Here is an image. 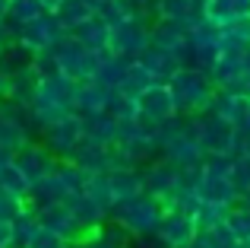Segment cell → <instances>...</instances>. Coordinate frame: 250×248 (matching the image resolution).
Returning a JSON list of instances; mask_svg holds the SVG:
<instances>
[{
	"instance_id": "obj_18",
	"label": "cell",
	"mask_w": 250,
	"mask_h": 248,
	"mask_svg": "<svg viewBox=\"0 0 250 248\" xmlns=\"http://www.w3.org/2000/svg\"><path fill=\"white\" fill-rule=\"evenodd\" d=\"M57 16V23L63 25L67 32H73V29H80L83 23H89L92 16H95V6L89 3V0H63L57 10H51Z\"/></svg>"
},
{
	"instance_id": "obj_2",
	"label": "cell",
	"mask_w": 250,
	"mask_h": 248,
	"mask_svg": "<svg viewBox=\"0 0 250 248\" xmlns=\"http://www.w3.org/2000/svg\"><path fill=\"white\" fill-rule=\"evenodd\" d=\"M162 213H165V207H162L155 198H149V194L121 200V204L111 207V220L121 223L130 236H152V232L159 229V223H162Z\"/></svg>"
},
{
	"instance_id": "obj_29",
	"label": "cell",
	"mask_w": 250,
	"mask_h": 248,
	"mask_svg": "<svg viewBox=\"0 0 250 248\" xmlns=\"http://www.w3.org/2000/svg\"><path fill=\"white\" fill-rule=\"evenodd\" d=\"M32 70H35V74L44 80V76L61 74V64H57L54 51H38V54H35V61H32Z\"/></svg>"
},
{
	"instance_id": "obj_12",
	"label": "cell",
	"mask_w": 250,
	"mask_h": 248,
	"mask_svg": "<svg viewBox=\"0 0 250 248\" xmlns=\"http://www.w3.org/2000/svg\"><path fill=\"white\" fill-rule=\"evenodd\" d=\"M67 207H70V213H73L76 226H80L85 236H92V232H95L104 220H111V213L104 210L102 204H95L89 194H70V198H67Z\"/></svg>"
},
{
	"instance_id": "obj_11",
	"label": "cell",
	"mask_w": 250,
	"mask_h": 248,
	"mask_svg": "<svg viewBox=\"0 0 250 248\" xmlns=\"http://www.w3.org/2000/svg\"><path fill=\"white\" fill-rule=\"evenodd\" d=\"M70 162H76V166L89 175L111 172V169H117V153H114V147H104V143H95V140H85L83 137L80 147L70 156Z\"/></svg>"
},
{
	"instance_id": "obj_1",
	"label": "cell",
	"mask_w": 250,
	"mask_h": 248,
	"mask_svg": "<svg viewBox=\"0 0 250 248\" xmlns=\"http://www.w3.org/2000/svg\"><path fill=\"white\" fill-rule=\"evenodd\" d=\"M76 86H80V83H73L63 74L38 80V89H35V96H32V102H29V112H32V121H35L38 134H42V127L67 118V115H73Z\"/></svg>"
},
{
	"instance_id": "obj_33",
	"label": "cell",
	"mask_w": 250,
	"mask_h": 248,
	"mask_svg": "<svg viewBox=\"0 0 250 248\" xmlns=\"http://www.w3.org/2000/svg\"><path fill=\"white\" fill-rule=\"evenodd\" d=\"M42 3H44V10H57V6H61L63 0H42Z\"/></svg>"
},
{
	"instance_id": "obj_10",
	"label": "cell",
	"mask_w": 250,
	"mask_h": 248,
	"mask_svg": "<svg viewBox=\"0 0 250 248\" xmlns=\"http://www.w3.org/2000/svg\"><path fill=\"white\" fill-rule=\"evenodd\" d=\"M159 239L165 242L168 248H187L196 236V223L187 210H177V207H168L162 213V223H159Z\"/></svg>"
},
{
	"instance_id": "obj_30",
	"label": "cell",
	"mask_w": 250,
	"mask_h": 248,
	"mask_svg": "<svg viewBox=\"0 0 250 248\" xmlns=\"http://www.w3.org/2000/svg\"><path fill=\"white\" fill-rule=\"evenodd\" d=\"M0 248H16V232H13V223H0Z\"/></svg>"
},
{
	"instance_id": "obj_24",
	"label": "cell",
	"mask_w": 250,
	"mask_h": 248,
	"mask_svg": "<svg viewBox=\"0 0 250 248\" xmlns=\"http://www.w3.org/2000/svg\"><path fill=\"white\" fill-rule=\"evenodd\" d=\"M104 112H108L114 121H133V118H140V112H136V99L117 93V89H111V93H108V105H104Z\"/></svg>"
},
{
	"instance_id": "obj_14",
	"label": "cell",
	"mask_w": 250,
	"mask_h": 248,
	"mask_svg": "<svg viewBox=\"0 0 250 248\" xmlns=\"http://www.w3.org/2000/svg\"><path fill=\"white\" fill-rule=\"evenodd\" d=\"M80 124H83V137H85V140L104 143V147H114V143H117V130H121V124L111 118L108 112H98V115H83Z\"/></svg>"
},
{
	"instance_id": "obj_22",
	"label": "cell",
	"mask_w": 250,
	"mask_h": 248,
	"mask_svg": "<svg viewBox=\"0 0 250 248\" xmlns=\"http://www.w3.org/2000/svg\"><path fill=\"white\" fill-rule=\"evenodd\" d=\"M0 188L16 194V198H22V200H25V194H29V181H25V175L19 172V166L13 159L0 162Z\"/></svg>"
},
{
	"instance_id": "obj_32",
	"label": "cell",
	"mask_w": 250,
	"mask_h": 248,
	"mask_svg": "<svg viewBox=\"0 0 250 248\" xmlns=\"http://www.w3.org/2000/svg\"><path fill=\"white\" fill-rule=\"evenodd\" d=\"M6 42H13V29L6 25V19H0V45H6Z\"/></svg>"
},
{
	"instance_id": "obj_25",
	"label": "cell",
	"mask_w": 250,
	"mask_h": 248,
	"mask_svg": "<svg viewBox=\"0 0 250 248\" xmlns=\"http://www.w3.org/2000/svg\"><path fill=\"white\" fill-rule=\"evenodd\" d=\"M95 16L102 19L104 25H111V29H114L117 23H124V19L136 16V13L127 6V0H102V3L95 6Z\"/></svg>"
},
{
	"instance_id": "obj_7",
	"label": "cell",
	"mask_w": 250,
	"mask_h": 248,
	"mask_svg": "<svg viewBox=\"0 0 250 248\" xmlns=\"http://www.w3.org/2000/svg\"><path fill=\"white\" fill-rule=\"evenodd\" d=\"M32 213H35V220H38V226H42V229H51V232H57V236H63L70 245L89 239L80 226H76V220H73V213H70L67 200L44 204V207H32Z\"/></svg>"
},
{
	"instance_id": "obj_19",
	"label": "cell",
	"mask_w": 250,
	"mask_h": 248,
	"mask_svg": "<svg viewBox=\"0 0 250 248\" xmlns=\"http://www.w3.org/2000/svg\"><path fill=\"white\" fill-rule=\"evenodd\" d=\"M130 64L133 61H127V57H121V54H108V57H102V64H98V70H95L92 80H95L98 86H104V89H117L124 83V76H127Z\"/></svg>"
},
{
	"instance_id": "obj_8",
	"label": "cell",
	"mask_w": 250,
	"mask_h": 248,
	"mask_svg": "<svg viewBox=\"0 0 250 248\" xmlns=\"http://www.w3.org/2000/svg\"><path fill=\"white\" fill-rule=\"evenodd\" d=\"M13 162L19 166V172L25 175V181H29V188L35 185V181H42V178H48L51 172H54V166H57V156L51 153L44 143H35V140H29L22 149H16L13 153Z\"/></svg>"
},
{
	"instance_id": "obj_9",
	"label": "cell",
	"mask_w": 250,
	"mask_h": 248,
	"mask_svg": "<svg viewBox=\"0 0 250 248\" xmlns=\"http://www.w3.org/2000/svg\"><path fill=\"white\" fill-rule=\"evenodd\" d=\"M174 96H171L168 83H152L149 89H143L136 96V112H140V121L146 124H165L171 115H174Z\"/></svg>"
},
{
	"instance_id": "obj_34",
	"label": "cell",
	"mask_w": 250,
	"mask_h": 248,
	"mask_svg": "<svg viewBox=\"0 0 250 248\" xmlns=\"http://www.w3.org/2000/svg\"><path fill=\"white\" fill-rule=\"evenodd\" d=\"M6 6H10V0H0V19L6 16Z\"/></svg>"
},
{
	"instance_id": "obj_35",
	"label": "cell",
	"mask_w": 250,
	"mask_h": 248,
	"mask_svg": "<svg viewBox=\"0 0 250 248\" xmlns=\"http://www.w3.org/2000/svg\"><path fill=\"white\" fill-rule=\"evenodd\" d=\"M6 159H13V153L10 149H0V162H6Z\"/></svg>"
},
{
	"instance_id": "obj_28",
	"label": "cell",
	"mask_w": 250,
	"mask_h": 248,
	"mask_svg": "<svg viewBox=\"0 0 250 248\" xmlns=\"http://www.w3.org/2000/svg\"><path fill=\"white\" fill-rule=\"evenodd\" d=\"M22 248H70V242L63 236H57V232H51V229H38Z\"/></svg>"
},
{
	"instance_id": "obj_15",
	"label": "cell",
	"mask_w": 250,
	"mask_h": 248,
	"mask_svg": "<svg viewBox=\"0 0 250 248\" xmlns=\"http://www.w3.org/2000/svg\"><path fill=\"white\" fill-rule=\"evenodd\" d=\"M32 61H35V51H29L19 38L0 45V70L10 76H19L25 70H32Z\"/></svg>"
},
{
	"instance_id": "obj_16",
	"label": "cell",
	"mask_w": 250,
	"mask_h": 248,
	"mask_svg": "<svg viewBox=\"0 0 250 248\" xmlns=\"http://www.w3.org/2000/svg\"><path fill=\"white\" fill-rule=\"evenodd\" d=\"M73 35L80 38L89 51H95V54H102V57L111 54V48H108V42H111V25H104L98 16H92L89 23H83L80 29H73Z\"/></svg>"
},
{
	"instance_id": "obj_4",
	"label": "cell",
	"mask_w": 250,
	"mask_h": 248,
	"mask_svg": "<svg viewBox=\"0 0 250 248\" xmlns=\"http://www.w3.org/2000/svg\"><path fill=\"white\" fill-rule=\"evenodd\" d=\"M149 35H152V29L146 25V19L130 16V19H124V23H117L114 29H111L108 48H111V54H121V57H127V61H136V57L149 48Z\"/></svg>"
},
{
	"instance_id": "obj_17",
	"label": "cell",
	"mask_w": 250,
	"mask_h": 248,
	"mask_svg": "<svg viewBox=\"0 0 250 248\" xmlns=\"http://www.w3.org/2000/svg\"><path fill=\"white\" fill-rule=\"evenodd\" d=\"M108 93L111 89H104V86H98L95 80H89V83H80L76 86V105H73V115H98V112H104V105H108Z\"/></svg>"
},
{
	"instance_id": "obj_6",
	"label": "cell",
	"mask_w": 250,
	"mask_h": 248,
	"mask_svg": "<svg viewBox=\"0 0 250 248\" xmlns=\"http://www.w3.org/2000/svg\"><path fill=\"white\" fill-rule=\"evenodd\" d=\"M83 140V124H80V115H67V118L48 124L42 127V143L57 156V159H70L73 149L80 147Z\"/></svg>"
},
{
	"instance_id": "obj_27",
	"label": "cell",
	"mask_w": 250,
	"mask_h": 248,
	"mask_svg": "<svg viewBox=\"0 0 250 248\" xmlns=\"http://www.w3.org/2000/svg\"><path fill=\"white\" fill-rule=\"evenodd\" d=\"M22 210H25L22 198H16V194H10V191L0 188V223H13Z\"/></svg>"
},
{
	"instance_id": "obj_5",
	"label": "cell",
	"mask_w": 250,
	"mask_h": 248,
	"mask_svg": "<svg viewBox=\"0 0 250 248\" xmlns=\"http://www.w3.org/2000/svg\"><path fill=\"white\" fill-rule=\"evenodd\" d=\"M63 35H67V29L57 23V16H54L51 10L42 13L38 19H32L29 25H22V29L16 32V38H19V42H22L29 51H35V54H38V51H54L57 42H61Z\"/></svg>"
},
{
	"instance_id": "obj_20",
	"label": "cell",
	"mask_w": 250,
	"mask_h": 248,
	"mask_svg": "<svg viewBox=\"0 0 250 248\" xmlns=\"http://www.w3.org/2000/svg\"><path fill=\"white\" fill-rule=\"evenodd\" d=\"M42 13H48L42 0H10L3 19H6V25L13 29V38H16V32L22 29V25H29L32 19H38Z\"/></svg>"
},
{
	"instance_id": "obj_26",
	"label": "cell",
	"mask_w": 250,
	"mask_h": 248,
	"mask_svg": "<svg viewBox=\"0 0 250 248\" xmlns=\"http://www.w3.org/2000/svg\"><path fill=\"white\" fill-rule=\"evenodd\" d=\"M190 6H193V0H159L155 10H159V16L165 19V23H181L190 13Z\"/></svg>"
},
{
	"instance_id": "obj_21",
	"label": "cell",
	"mask_w": 250,
	"mask_h": 248,
	"mask_svg": "<svg viewBox=\"0 0 250 248\" xmlns=\"http://www.w3.org/2000/svg\"><path fill=\"white\" fill-rule=\"evenodd\" d=\"M152 74H149L146 67H143L140 61H133L130 64V70H127V76H124V83L117 86V93H124V96H130V99H136V96L143 93V89H149L152 86Z\"/></svg>"
},
{
	"instance_id": "obj_13",
	"label": "cell",
	"mask_w": 250,
	"mask_h": 248,
	"mask_svg": "<svg viewBox=\"0 0 250 248\" xmlns=\"http://www.w3.org/2000/svg\"><path fill=\"white\" fill-rule=\"evenodd\" d=\"M108 185H111V194H114V204L146 194V178H143V172L140 169H130V166L111 169L108 172Z\"/></svg>"
},
{
	"instance_id": "obj_31",
	"label": "cell",
	"mask_w": 250,
	"mask_h": 248,
	"mask_svg": "<svg viewBox=\"0 0 250 248\" xmlns=\"http://www.w3.org/2000/svg\"><path fill=\"white\" fill-rule=\"evenodd\" d=\"M13 83H16V76H10V74L0 70V102L13 99Z\"/></svg>"
},
{
	"instance_id": "obj_23",
	"label": "cell",
	"mask_w": 250,
	"mask_h": 248,
	"mask_svg": "<svg viewBox=\"0 0 250 248\" xmlns=\"http://www.w3.org/2000/svg\"><path fill=\"white\" fill-rule=\"evenodd\" d=\"M83 194H89L95 204H102L104 210L111 213V207H114V194H111V185H108V172H95L85 178V188Z\"/></svg>"
},
{
	"instance_id": "obj_3",
	"label": "cell",
	"mask_w": 250,
	"mask_h": 248,
	"mask_svg": "<svg viewBox=\"0 0 250 248\" xmlns=\"http://www.w3.org/2000/svg\"><path fill=\"white\" fill-rule=\"evenodd\" d=\"M54 57H57V64H61V74L70 76L73 83H89L92 76H95L98 64H102V54L89 51L73 32H67V35L57 42Z\"/></svg>"
}]
</instances>
